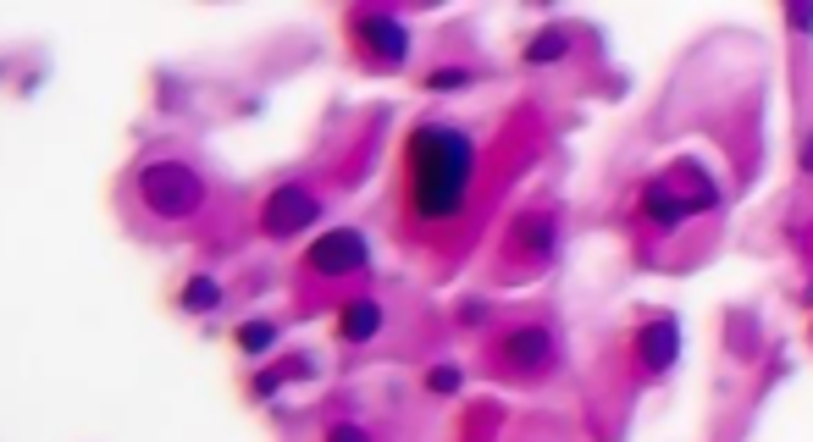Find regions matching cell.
I'll return each instance as SVG.
<instances>
[{
  "label": "cell",
  "mask_w": 813,
  "mask_h": 442,
  "mask_svg": "<svg viewBox=\"0 0 813 442\" xmlns=\"http://www.w3.org/2000/svg\"><path fill=\"white\" fill-rule=\"evenodd\" d=\"M792 28H813V6H797V11H792Z\"/></svg>",
  "instance_id": "cell-17"
},
{
  "label": "cell",
  "mask_w": 813,
  "mask_h": 442,
  "mask_svg": "<svg viewBox=\"0 0 813 442\" xmlns=\"http://www.w3.org/2000/svg\"><path fill=\"white\" fill-rule=\"evenodd\" d=\"M216 304H222V288H216L210 277H194V283L183 288V310H194V315H199V310H216Z\"/></svg>",
  "instance_id": "cell-10"
},
{
  "label": "cell",
  "mask_w": 813,
  "mask_h": 442,
  "mask_svg": "<svg viewBox=\"0 0 813 442\" xmlns=\"http://www.w3.org/2000/svg\"><path fill=\"white\" fill-rule=\"evenodd\" d=\"M471 166H477V149L466 134L443 128V122H427L410 134V199L427 222H443L466 205V188H471Z\"/></svg>",
  "instance_id": "cell-1"
},
{
  "label": "cell",
  "mask_w": 813,
  "mask_h": 442,
  "mask_svg": "<svg viewBox=\"0 0 813 442\" xmlns=\"http://www.w3.org/2000/svg\"><path fill=\"white\" fill-rule=\"evenodd\" d=\"M427 387H432V393H454V387H460V371H454V365H438V371L427 376Z\"/></svg>",
  "instance_id": "cell-15"
},
{
  "label": "cell",
  "mask_w": 813,
  "mask_h": 442,
  "mask_svg": "<svg viewBox=\"0 0 813 442\" xmlns=\"http://www.w3.org/2000/svg\"><path fill=\"white\" fill-rule=\"evenodd\" d=\"M322 216V205H316V194L311 188H300V183H283L272 199H266V210H261V227L272 233V238H294L300 227H311Z\"/></svg>",
  "instance_id": "cell-3"
},
{
  "label": "cell",
  "mask_w": 813,
  "mask_h": 442,
  "mask_svg": "<svg viewBox=\"0 0 813 442\" xmlns=\"http://www.w3.org/2000/svg\"><path fill=\"white\" fill-rule=\"evenodd\" d=\"M139 194H145V205H150L156 216H188V210H199L205 183H199V171L183 166V160H150V166L139 171Z\"/></svg>",
  "instance_id": "cell-2"
},
{
  "label": "cell",
  "mask_w": 813,
  "mask_h": 442,
  "mask_svg": "<svg viewBox=\"0 0 813 442\" xmlns=\"http://www.w3.org/2000/svg\"><path fill=\"white\" fill-rule=\"evenodd\" d=\"M637 348H643V365H648V371H664V365L675 360V348H680V332H675V321H653L648 332L637 337Z\"/></svg>",
  "instance_id": "cell-8"
},
{
  "label": "cell",
  "mask_w": 813,
  "mask_h": 442,
  "mask_svg": "<svg viewBox=\"0 0 813 442\" xmlns=\"http://www.w3.org/2000/svg\"><path fill=\"white\" fill-rule=\"evenodd\" d=\"M648 216L658 222V227H675V222L692 216V205H686V199H669V183H653L648 188Z\"/></svg>",
  "instance_id": "cell-9"
},
{
  "label": "cell",
  "mask_w": 813,
  "mask_h": 442,
  "mask_svg": "<svg viewBox=\"0 0 813 442\" xmlns=\"http://www.w3.org/2000/svg\"><path fill=\"white\" fill-rule=\"evenodd\" d=\"M548 354H554V337L542 326H526V332H509L503 337V360L515 371H537V365H548Z\"/></svg>",
  "instance_id": "cell-6"
},
{
  "label": "cell",
  "mask_w": 813,
  "mask_h": 442,
  "mask_svg": "<svg viewBox=\"0 0 813 442\" xmlns=\"http://www.w3.org/2000/svg\"><path fill=\"white\" fill-rule=\"evenodd\" d=\"M520 244H531V249H548V244H554V227H548L542 216H526V227H520Z\"/></svg>",
  "instance_id": "cell-12"
},
{
  "label": "cell",
  "mask_w": 813,
  "mask_h": 442,
  "mask_svg": "<svg viewBox=\"0 0 813 442\" xmlns=\"http://www.w3.org/2000/svg\"><path fill=\"white\" fill-rule=\"evenodd\" d=\"M466 84H471V72H460V67H454V72H432V78H427V89H438V95H454V89H466Z\"/></svg>",
  "instance_id": "cell-14"
},
{
  "label": "cell",
  "mask_w": 813,
  "mask_h": 442,
  "mask_svg": "<svg viewBox=\"0 0 813 442\" xmlns=\"http://www.w3.org/2000/svg\"><path fill=\"white\" fill-rule=\"evenodd\" d=\"M272 337H277V332H272V326H266V321H249V326H238V343H244V348H249V354H261V348H266V343H272Z\"/></svg>",
  "instance_id": "cell-13"
},
{
  "label": "cell",
  "mask_w": 813,
  "mask_h": 442,
  "mask_svg": "<svg viewBox=\"0 0 813 442\" xmlns=\"http://www.w3.org/2000/svg\"><path fill=\"white\" fill-rule=\"evenodd\" d=\"M376 326H382V304H371V298H354L337 315V337L343 343H365V337H376Z\"/></svg>",
  "instance_id": "cell-7"
},
{
  "label": "cell",
  "mask_w": 813,
  "mask_h": 442,
  "mask_svg": "<svg viewBox=\"0 0 813 442\" xmlns=\"http://www.w3.org/2000/svg\"><path fill=\"white\" fill-rule=\"evenodd\" d=\"M305 266L311 272H322V277H343V272H360L365 266V238L360 233H326L311 244V255H305Z\"/></svg>",
  "instance_id": "cell-4"
},
{
  "label": "cell",
  "mask_w": 813,
  "mask_h": 442,
  "mask_svg": "<svg viewBox=\"0 0 813 442\" xmlns=\"http://www.w3.org/2000/svg\"><path fill=\"white\" fill-rule=\"evenodd\" d=\"M559 56H565V33L559 28H548V33H537L526 45V61H559Z\"/></svg>",
  "instance_id": "cell-11"
},
{
  "label": "cell",
  "mask_w": 813,
  "mask_h": 442,
  "mask_svg": "<svg viewBox=\"0 0 813 442\" xmlns=\"http://www.w3.org/2000/svg\"><path fill=\"white\" fill-rule=\"evenodd\" d=\"M354 33H360V45H365L376 61H388V67H399V61L410 56V33H404L393 17H360Z\"/></svg>",
  "instance_id": "cell-5"
},
{
  "label": "cell",
  "mask_w": 813,
  "mask_h": 442,
  "mask_svg": "<svg viewBox=\"0 0 813 442\" xmlns=\"http://www.w3.org/2000/svg\"><path fill=\"white\" fill-rule=\"evenodd\" d=\"M326 442H365V432H360V426H332Z\"/></svg>",
  "instance_id": "cell-16"
}]
</instances>
